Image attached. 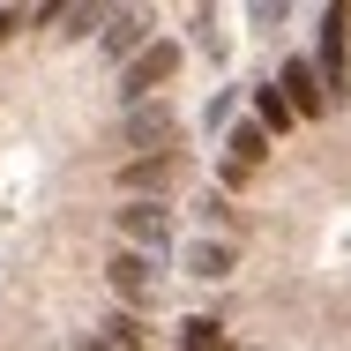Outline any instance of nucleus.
I'll return each mask as SVG.
<instances>
[{
	"label": "nucleus",
	"mask_w": 351,
	"mask_h": 351,
	"mask_svg": "<svg viewBox=\"0 0 351 351\" xmlns=\"http://www.w3.org/2000/svg\"><path fill=\"white\" fill-rule=\"evenodd\" d=\"M172 75H180V45H172V38H149L135 60L120 68V97H128V105H149Z\"/></svg>",
	"instance_id": "f257e3e1"
},
{
	"label": "nucleus",
	"mask_w": 351,
	"mask_h": 351,
	"mask_svg": "<svg viewBox=\"0 0 351 351\" xmlns=\"http://www.w3.org/2000/svg\"><path fill=\"white\" fill-rule=\"evenodd\" d=\"M120 239H128V254H149V262H157V254L172 247V210H165V202H128V210H120Z\"/></svg>",
	"instance_id": "f03ea898"
},
{
	"label": "nucleus",
	"mask_w": 351,
	"mask_h": 351,
	"mask_svg": "<svg viewBox=\"0 0 351 351\" xmlns=\"http://www.w3.org/2000/svg\"><path fill=\"white\" fill-rule=\"evenodd\" d=\"M172 135H180V120H172L165 97H157V105H128V120H120V142H128V149H157V157H165Z\"/></svg>",
	"instance_id": "7ed1b4c3"
},
{
	"label": "nucleus",
	"mask_w": 351,
	"mask_h": 351,
	"mask_svg": "<svg viewBox=\"0 0 351 351\" xmlns=\"http://www.w3.org/2000/svg\"><path fill=\"white\" fill-rule=\"evenodd\" d=\"M284 105H291V120H322V105H329V90H322V68L314 60H284Z\"/></svg>",
	"instance_id": "20e7f679"
},
{
	"label": "nucleus",
	"mask_w": 351,
	"mask_h": 351,
	"mask_svg": "<svg viewBox=\"0 0 351 351\" xmlns=\"http://www.w3.org/2000/svg\"><path fill=\"white\" fill-rule=\"evenodd\" d=\"M142 45H149V15H142V8H112V15H105V53L128 68Z\"/></svg>",
	"instance_id": "39448f33"
},
{
	"label": "nucleus",
	"mask_w": 351,
	"mask_h": 351,
	"mask_svg": "<svg viewBox=\"0 0 351 351\" xmlns=\"http://www.w3.org/2000/svg\"><path fill=\"white\" fill-rule=\"evenodd\" d=\"M105 277H112V291H120V299H149V291H157V262L120 247V254L105 262Z\"/></svg>",
	"instance_id": "423d86ee"
},
{
	"label": "nucleus",
	"mask_w": 351,
	"mask_h": 351,
	"mask_svg": "<svg viewBox=\"0 0 351 351\" xmlns=\"http://www.w3.org/2000/svg\"><path fill=\"white\" fill-rule=\"evenodd\" d=\"M172 172H180L172 157H128V165H120V187H128L135 202H149V195H165V187H172Z\"/></svg>",
	"instance_id": "0eeeda50"
},
{
	"label": "nucleus",
	"mask_w": 351,
	"mask_h": 351,
	"mask_svg": "<svg viewBox=\"0 0 351 351\" xmlns=\"http://www.w3.org/2000/svg\"><path fill=\"white\" fill-rule=\"evenodd\" d=\"M180 262H187V277H232V262H239V247H232V239H187V254H180Z\"/></svg>",
	"instance_id": "6e6552de"
},
{
	"label": "nucleus",
	"mask_w": 351,
	"mask_h": 351,
	"mask_svg": "<svg viewBox=\"0 0 351 351\" xmlns=\"http://www.w3.org/2000/svg\"><path fill=\"white\" fill-rule=\"evenodd\" d=\"M344 8H329V15H322V82H329V90H337V82H344Z\"/></svg>",
	"instance_id": "1a4fd4ad"
},
{
	"label": "nucleus",
	"mask_w": 351,
	"mask_h": 351,
	"mask_svg": "<svg viewBox=\"0 0 351 351\" xmlns=\"http://www.w3.org/2000/svg\"><path fill=\"white\" fill-rule=\"evenodd\" d=\"M224 149H232V172H254V165H262V149H269V135H262L254 120H239V128L224 135Z\"/></svg>",
	"instance_id": "9d476101"
},
{
	"label": "nucleus",
	"mask_w": 351,
	"mask_h": 351,
	"mask_svg": "<svg viewBox=\"0 0 351 351\" xmlns=\"http://www.w3.org/2000/svg\"><path fill=\"white\" fill-rule=\"evenodd\" d=\"M254 128H262V135H284V128H291V105H284L277 82H269V90H254Z\"/></svg>",
	"instance_id": "9b49d317"
},
{
	"label": "nucleus",
	"mask_w": 351,
	"mask_h": 351,
	"mask_svg": "<svg viewBox=\"0 0 351 351\" xmlns=\"http://www.w3.org/2000/svg\"><path fill=\"white\" fill-rule=\"evenodd\" d=\"M149 344V329H142L135 314H112V322H105V351H142Z\"/></svg>",
	"instance_id": "f8f14e48"
},
{
	"label": "nucleus",
	"mask_w": 351,
	"mask_h": 351,
	"mask_svg": "<svg viewBox=\"0 0 351 351\" xmlns=\"http://www.w3.org/2000/svg\"><path fill=\"white\" fill-rule=\"evenodd\" d=\"M180 351H224V329L210 314H195V322H180Z\"/></svg>",
	"instance_id": "ddd939ff"
},
{
	"label": "nucleus",
	"mask_w": 351,
	"mask_h": 351,
	"mask_svg": "<svg viewBox=\"0 0 351 351\" xmlns=\"http://www.w3.org/2000/svg\"><path fill=\"white\" fill-rule=\"evenodd\" d=\"M60 23H68V38H82V30L105 23V8H60Z\"/></svg>",
	"instance_id": "4468645a"
},
{
	"label": "nucleus",
	"mask_w": 351,
	"mask_h": 351,
	"mask_svg": "<svg viewBox=\"0 0 351 351\" xmlns=\"http://www.w3.org/2000/svg\"><path fill=\"white\" fill-rule=\"evenodd\" d=\"M195 210H202V224H232V210H224V195H202Z\"/></svg>",
	"instance_id": "2eb2a0df"
},
{
	"label": "nucleus",
	"mask_w": 351,
	"mask_h": 351,
	"mask_svg": "<svg viewBox=\"0 0 351 351\" xmlns=\"http://www.w3.org/2000/svg\"><path fill=\"white\" fill-rule=\"evenodd\" d=\"M8 38H15V15H8V8H0V45H8Z\"/></svg>",
	"instance_id": "dca6fc26"
},
{
	"label": "nucleus",
	"mask_w": 351,
	"mask_h": 351,
	"mask_svg": "<svg viewBox=\"0 0 351 351\" xmlns=\"http://www.w3.org/2000/svg\"><path fill=\"white\" fill-rule=\"evenodd\" d=\"M75 351H105V344H75Z\"/></svg>",
	"instance_id": "f3484780"
}]
</instances>
